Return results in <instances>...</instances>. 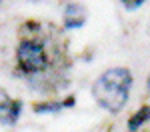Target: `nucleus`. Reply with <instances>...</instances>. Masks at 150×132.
Instances as JSON below:
<instances>
[{"instance_id": "obj_1", "label": "nucleus", "mask_w": 150, "mask_h": 132, "mask_svg": "<svg viewBox=\"0 0 150 132\" xmlns=\"http://www.w3.org/2000/svg\"><path fill=\"white\" fill-rule=\"evenodd\" d=\"M132 86V74L126 68H110L94 82V100L108 112H118L126 104Z\"/></svg>"}, {"instance_id": "obj_2", "label": "nucleus", "mask_w": 150, "mask_h": 132, "mask_svg": "<svg viewBox=\"0 0 150 132\" xmlns=\"http://www.w3.org/2000/svg\"><path fill=\"white\" fill-rule=\"evenodd\" d=\"M16 60L18 66L28 74H36L42 72L48 66V54L42 42L38 40H24L16 50Z\"/></svg>"}, {"instance_id": "obj_3", "label": "nucleus", "mask_w": 150, "mask_h": 132, "mask_svg": "<svg viewBox=\"0 0 150 132\" xmlns=\"http://www.w3.org/2000/svg\"><path fill=\"white\" fill-rule=\"evenodd\" d=\"M22 112V104L0 88V124H14Z\"/></svg>"}, {"instance_id": "obj_4", "label": "nucleus", "mask_w": 150, "mask_h": 132, "mask_svg": "<svg viewBox=\"0 0 150 132\" xmlns=\"http://www.w3.org/2000/svg\"><path fill=\"white\" fill-rule=\"evenodd\" d=\"M84 20H86V10L80 4H70L64 12V24L68 28H80Z\"/></svg>"}, {"instance_id": "obj_5", "label": "nucleus", "mask_w": 150, "mask_h": 132, "mask_svg": "<svg viewBox=\"0 0 150 132\" xmlns=\"http://www.w3.org/2000/svg\"><path fill=\"white\" fill-rule=\"evenodd\" d=\"M148 120H150V106H142L138 112H136V114L130 118V122H128V128H130V132H136L140 126H142L144 122H148Z\"/></svg>"}, {"instance_id": "obj_6", "label": "nucleus", "mask_w": 150, "mask_h": 132, "mask_svg": "<svg viewBox=\"0 0 150 132\" xmlns=\"http://www.w3.org/2000/svg\"><path fill=\"white\" fill-rule=\"evenodd\" d=\"M74 104V98H66V100H62V102H56V104H38L34 108L36 112H58V110H62V108H68Z\"/></svg>"}, {"instance_id": "obj_7", "label": "nucleus", "mask_w": 150, "mask_h": 132, "mask_svg": "<svg viewBox=\"0 0 150 132\" xmlns=\"http://www.w3.org/2000/svg\"><path fill=\"white\" fill-rule=\"evenodd\" d=\"M122 2H124L126 8H132V10H134V8H138L140 4H144L146 0H122Z\"/></svg>"}, {"instance_id": "obj_8", "label": "nucleus", "mask_w": 150, "mask_h": 132, "mask_svg": "<svg viewBox=\"0 0 150 132\" xmlns=\"http://www.w3.org/2000/svg\"><path fill=\"white\" fill-rule=\"evenodd\" d=\"M148 92H150V78H148Z\"/></svg>"}]
</instances>
